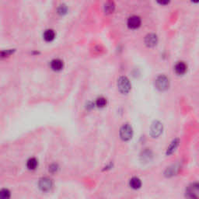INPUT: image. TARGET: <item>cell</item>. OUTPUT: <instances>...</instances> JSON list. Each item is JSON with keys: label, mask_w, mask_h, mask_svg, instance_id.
Wrapping results in <instances>:
<instances>
[{"label": "cell", "mask_w": 199, "mask_h": 199, "mask_svg": "<svg viewBox=\"0 0 199 199\" xmlns=\"http://www.w3.org/2000/svg\"><path fill=\"white\" fill-rule=\"evenodd\" d=\"M119 135L123 141H129L132 138L133 135V129L131 125L129 124H124L121 127L120 131H119Z\"/></svg>", "instance_id": "obj_1"}, {"label": "cell", "mask_w": 199, "mask_h": 199, "mask_svg": "<svg viewBox=\"0 0 199 199\" xmlns=\"http://www.w3.org/2000/svg\"><path fill=\"white\" fill-rule=\"evenodd\" d=\"M117 88L122 93H127L130 91L132 88L131 82L129 79L125 76H121L117 79Z\"/></svg>", "instance_id": "obj_2"}, {"label": "cell", "mask_w": 199, "mask_h": 199, "mask_svg": "<svg viewBox=\"0 0 199 199\" xmlns=\"http://www.w3.org/2000/svg\"><path fill=\"white\" fill-rule=\"evenodd\" d=\"M155 86L157 90L160 91H164L167 90L170 86V81L169 79L164 75H160L157 78L155 81Z\"/></svg>", "instance_id": "obj_3"}, {"label": "cell", "mask_w": 199, "mask_h": 199, "mask_svg": "<svg viewBox=\"0 0 199 199\" xmlns=\"http://www.w3.org/2000/svg\"><path fill=\"white\" fill-rule=\"evenodd\" d=\"M38 186L39 188L41 189L42 192H49L51 189L53 187V183L51 179L47 177H43L40 179L39 182H38Z\"/></svg>", "instance_id": "obj_4"}, {"label": "cell", "mask_w": 199, "mask_h": 199, "mask_svg": "<svg viewBox=\"0 0 199 199\" xmlns=\"http://www.w3.org/2000/svg\"><path fill=\"white\" fill-rule=\"evenodd\" d=\"M163 132V125L161 122L155 121L152 124L150 128V133L153 138H157Z\"/></svg>", "instance_id": "obj_5"}, {"label": "cell", "mask_w": 199, "mask_h": 199, "mask_svg": "<svg viewBox=\"0 0 199 199\" xmlns=\"http://www.w3.org/2000/svg\"><path fill=\"white\" fill-rule=\"evenodd\" d=\"M141 25V19L138 16H132L128 19V26L131 29H136Z\"/></svg>", "instance_id": "obj_6"}, {"label": "cell", "mask_w": 199, "mask_h": 199, "mask_svg": "<svg viewBox=\"0 0 199 199\" xmlns=\"http://www.w3.org/2000/svg\"><path fill=\"white\" fill-rule=\"evenodd\" d=\"M157 41H158V38L157 36L154 33H149L145 38V43L148 47H154L157 45Z\"/></svg>", "instance_id": "obj_7"}, {"label": "cell", "mask_w": 199, "mask_h": 199, "mask_svg": "<svg viewBox=\"0 0 199 199\" xmlns=\"http://www.w3.org/2000/svg\"><path fill=\"white\" fill-rule=\"evenodd\" d=\"M142 181L137 177H133L129 180V186L133 190H138L142 187Z\"/></svg>", "instance_id": "obj_8"}, {"label": "cell", "mask_w": 199, "mask_h": 199, "mask_svg": "<svg viewBox=\"0 0 199 199\" xmlns=\"http://www.w3.org/2000/svg\"><path fill=\"white\" fill-rule=\"evenodd\" d=\"M174 70L178 75H183L187 71V65L184 62H179L174 67Z\"/></svg>", "instance_id": "obj_9"}, {"label": "cell", "mask_w": 199, "mask_h": 199, "mask_svg": "<svg viewBox=\"0 0 199 199\" xmlns=\"http://www.w3.org/2000/svg\"><path fill=\"white\" fill-rule=\"evenodd\" d=\"M179 139L178 138H175V139H173V141L171 142V143L170 144V146L167 147V155L169 156V155H171L172 153H173V152H174L175 150H176V149L177 148V146H179Z\"/></svg>", "instance_id": "obj_10"}, {"label": "cell", "mask_w": 199, "mask_h": 199, "mask_svg": "<svg viewBox=\"0 0 199 199\" xmlns=\"http://www.w3.org/2000/svg\"><path fill=\"white\" fill-rule=\"evenodd\" d=\"M51 67H52V68L54 71H60L63 68L62 61L58 59V58L52 60V62H51Z\"/></svg>", "instance_id": "obj_11"}, {"label": "cell", "mask_w": 199, "mask_h": 199, "mask_svg": "<svg viewBox=\"0 0 199 199\" xmlns=\"http://www.w3.org/2000/svg\"><path fill=\"white\" fill-rule=\"evenodd\" d=\"M185 198L186 199H199V195L187 186L185 190Z\"/></svg>", "instance_id": "obj_12"}, {"label": "cell", "mask_w": 199, "mask_h": 199, "mask_svg": "<svg viewBox=\"0 0 199 199\" xmlns=\"http://www.w3.org/2000/svg\"><path fill=\"white\" fill-rule=\"evenodd\" d=\"M43 37H44V39L46 41H52L55 39V31L52 29L46 30V31H44V34H43Z\"/></svg>", "instance_id": "obj_13"}, {"label": "cell", "mask_w": 199, "mask_h": 199, "mask_svg": "<svg viewBox=\"0 0 199 199\" xmlns=\"http://www.w3.org/2000/svg\"><path fill=\"white\" fill-rule=\"evenodd\" d=\"M38 166V161L36 158H31L27 162V167L29 170H35Z\"/></svg>", "instance_id": "obj_14"}, {"label": "cell", "mask_w": 199, "mask_h": 199, "mask_svg": "<svg viewBox=\"0 0 199 199\" xmlns=\"http://www.w3.org/2000/svg\"><path fill=\"white\" fill-rule=\"evenodd\" d=\"M11 197V192L9 189L3 188L0 191V199H9Z\"/></svg>", "instance_id": "obj_15"}, {"label": "cell", "mask_w": 199, "mask_h": 199, "mask_svg": "<svg viewBox=\"0 0 199 199\" xmlns=\"http://www.w3.org/2000/svg\"><path fill=\"white\" fill-rule=\"evenodd\" d=\"M114 4L113 2H109L107 4H105V12H107V13H111V12L114 11Z\"/></svg>", "instance_id": "obj_16"}, {"label": "cell", "mask_w": 199, "mask_h": 199, "mask_svg": "<svg viewBox=\"0 0 199 199\" xmlns=\"http://www.w3.org/2000/svg\"><path fill=\"white\" fill-rule=\"evenodd\" d=\"M107 104V100L104 97H99L96 100V105L98 107H104Z\"/></svg>", "instance_id": "obj_17"}, {"label": "cell", "mask_w": 199, "mask_h": 199, "mask_svg": "<svg viewBox=\"0 0 199 199\" xmlns=\"http://www.w3.org/2000/svg\"><path fill=\"white\" fill-rule=\"evenodd\" d=\"M141 157L142 158V160H150V157H152V152L150 150H145L144 152H142Z\"/></svg>", "instance_id": "obj_18"}, {"label": "cell", "mask_w": 199, "mask_h": 199, "mask_svg": "<svg viewBox=\"0 0 199 199\" xmlns=\"http://www.w3.org/2000/svg\"><path fill=\"white\" fill-rule=\"evenodd\" d=\"M188 187H190L191 189H192L194 192H197V193H199V182L192 183V184H191Z\"/></svg>", "instance_id": "obj_19"}, {"label": "cell", "mask_w": 199, "mask_h": 199, "mask_svg": "<svg viewBox=\"0 0 199 199\" xmlns=\"http://www.w3.org/2000/svg\"><path fill=\"white\" fill-rule=\"evenodd\" d=\"M58 12L59 14H64L66 13L67 12V7L66 5L62 4V5H60L58 9Z\"/></svg>", "instance_id": "obj_20"}, {"label": "cell", "mask_w": 199, "mask_h": 199, "mask_svg": "<svg viewBox=\"0 0 199 199\" xmlns=\"http://www.w3.org/2000/svg\"><path fill=\"white\" fill-rule=\"evenodd\" d=\"M57 170H58V166H57L56 164H52L49 167V171H50L51 173H55V172H57Z\"/></svg>", "instance_id": "obj_21"}, {"label": "cell", "mask_w": 199, "mask_h": 199, "mask_svg": "<svg viewBox=\"0 0 199 199\" xmlns=\"http://www.w3.org/2000/svg\"><path fill=\"white\" fill-rule=\"evenodd\" d=\"M159 3H160V4H162V5H163V4H168L169 2H159Z\"/></svg>", "instance_id": "obj_22"}]
</instances>
